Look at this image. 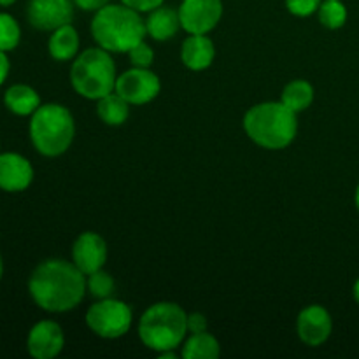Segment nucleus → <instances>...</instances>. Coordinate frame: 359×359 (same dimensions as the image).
<instances>
[{
	"label": "nucleus",
	"mask_w": 359,
	"mask_h": 359,
	"mask_svg": "<svg viewBox=\"0 0 359 359\" xmlns=\"http://www.w3.org/2000/svg\"><path fill=\"white\" fill-rule=\"evenodd\" d=\"M116 65L104 48H90L77 55L70 67V83L76 93L88 100H100L116 88Z\"/></svg>",
	"instance_id": "obj_6"
},
{
	"label": "nucleus",
	"mask_w": 359,
	"mask_h": 359,
	"mask_svg": "<svg viewBox=\"0 0 359 359\" xmlns=\"http://www.w3.org/2000/svg\"><path fill=\"white\" fill-rule=\"evenodd\" d=\"M2 273H4V262H2V256H0V279H2Z\"/></svg>",
	"instance_id": "obj_34"
},
{
	"label": "nucleus",
	"mask_w": 359,
	"mask_h": 359,
	"mask_svg": "<svg viewBox=\"0 0 359 359\" xmlns=\"http://www.w3.org/2000/svg\"><path fill=\"white\" fill-rule=\"evenodd\" d=\"M72 262L84 276L104 269L107 262V244L95 231H84L76 238L72 248Z\"/></svg>",
	"instance_id": "obj_12"
},
{
	"label": "nucleus",
	"mask_w": 359,
	"mask_h": 359,
	"mask_svg": "<svg viewBox=\"0 0 359 359\" xmlns=\"http://www.w3.org/2000/svg\"><path fill=\"white\" fill-rule=\"evenodd\" d=\"M21 41L20 23L11 14L0 13V51H13Z\"/></svg>",
	"instance_id": "obj_23"
},
{
	"label": "nucleus",
	"mask_w": 359,
	"mask_h": 359,
	"mask_svg": "<svg viewBox=\"0 0 359 359\" xmlns=\"http://www.w3.org/2000/svg\"><path fill=\"white\" fill-rule=\"evenodd\" d=\"M188 333V314L174 302L151 305L139 321V337L144 346L156 353L175 351Z\"/></svg>",
	"instance_id": "obj_4"
},
{
	"label": "nucleus",
	"mask_w": 359,
	"mask_h": 359,
	"mask_svg": "<svg viewBox=\"0 0 359 359\" xmlns=\"http://www.w3.org/2000/svg\"><path fill=\"white\" fill-rule=\"evenodd\" d=\"M74 4H76L79 9L88 11V13H97L98 9H102V7H105L107 4H111V0H74Z\"/></svg>",
	"instance_id": "obj_29"
},
{
	"label": "nucleus",
	"mask_w": 359,
	"mask_h": 359,
	"mask_svg": "<svg viewBox=\"0 0 359 359\" xmlns=\"http://www.w3.org/2000/svg\"><path fill=\"white\" fill-rule=\"evenodd\" d=\"M119 2L132 7L137 13H151V11L156 9V7L163 6L165 0H119Z\"/></svg>",
	"instance_id": "obj_27"
},
{
	"label": "nucleus",
	"mask_w": 359,
	"mask_h": 359,
	"mask_svg": "<svg viewBox=\"0 0 359 359\" xmlns=\"http://www.w3.org/2000/svg\"><path fill=\"white\" fill-rule=\"evenodd\" d=\"M14 2H16V0H0V7H9L13 6Z\"/></svg>",
	"instance_id": "obj_32"
},
{
	"label": "nucleus",
	"mask_w": 359,
	"mask_h": 359,
	"mask_svg": "<svg viewBox=\"0 0 359 359\" xmlns=\"http://www.w3.org/2000/svg\"><path fill=\"white\" fill-rule=\"evenodd\" d=\"M34 181V167L18 153H0V189L9 193L25 191Z\"/></svg>",
	"instance_id": "obj_14"
},
{
	"label": "nucleus",
	"mask_w": 359,
	"mask_h": 359,
	"mask_svg": "<svg viewBox=\"0 0 359 359\" xmlns=\"http://www.w3.org/2000/svg\"><path fill=\"white\" fill-rule=\"evenodd\" d=\"M133 314L128 304L116 298H102L86 312V325L102 339H119L132 328Z\"/></svg>",
	"instance_id": "obj_7"
},
{
	"label": "nucleus",
	"mask_w": 359,
	"mask_h": 359,
	"mask_svg": "<svg viewBox=\"0 0 359 359\" xmlns=\"http://www.w3.org/2000/svg\"><path fill=\"white\" fill-rule=\"evenodd\" d=\"M209 328V323H207V318L200 312H193V314H188V333H202L207 332Z\"/></svg>",
	"instance_id": "obj_28"
},
{
	"label": "nucleus",
	"mask_w": 359,
	"mask_h": 359,
	"mask_svg": "<svg viewBox=\"0 0 359 359\" xmlns=\"http://www.w3.org/2000/svg\"><path fill=\"white\" fill-rule=\"evenodd\" d=\"M354 200H356V209L359 210V184H358V188H356V196H354Z\"/></svg>",
	"instance_id": "obj_33"
},
{
	"label": "nucleus",
	"mask_w": 359,
	"mask_h": 359,
	"mask_svg": "<svg viewBox=\"0 0 359 359\" xmlns=\"http://www.w3.org/2000/svg\"><path fill=\"white\" fill-rule=\"evenodd\" d=\"M86 287L91 297L102 300V298L112 297V293H114V279L107 272H104V269H100L88 276Z\"/></svg>",
	"instance_id": "obj_24"
},
{
	"label": "nucleus",
	"mask_w": 359,
	"mask_h": 359,
	"mask_svg": "<svg viewBox=\"0 0 359 359\" xmlns=\"http://www.w3.org/2000/svg\"><path fill=\"white\" fill-rule=\"evenodd\" d=\"M318 16L323 27L328 30H339L347 21V7L342 0H323Z\"/></svg>",
	"instance_id": "obj_22"
},
{
	"label": "nucleus",
	"mask_w": 359,
	"mask_h": 359,
	"mask_svg": "<svg viewBox=\"0 0 359 359\" xmlns=\"http://www.w3.org/2000/svg\"><path fill=\"white\" fill-rule=\"evenodd\" d=\"M160 77L149 69L133 67L116 79L114 91L121 95L130 105H144L160 95Z\"/></svg>",
	"instance_id": "obj_8"
},
{
	"label": "nucleus",
	"mask_w": 359,
	"mask_h": 359,
	"mask_svg": "<svg viewBox=\"0 0 359 359\" xmlns=\"http://www.w3.org/2000/svg\"><path fill=\"white\" fill-rule=\"evenodd\" d=\"M179 28H181V18L179 11H175L174 7H156L151 11L146 20V32L154 41H168L177 34Z\"/></svg>",
	"instance_id": "obj_16"
},
{
	"label": "nucleus",
	"mask_w": 359,
	"mask_h": 359,
	"mask_svg": "<svg viewBox=\"0 0 359 359\" xmlns=\"http://www.w3.org/2000/svg\"><path fill=\"white\" fill-rule=\"evenodd\" d=\"M298 337L311 347H319L330 339L333 332V321L330 312L321 305H311L300 312L297 321Z\"/></svg>",
	"instance_id": "obj_13"
},
{
	"label": "nucleus",
	"mask_w": 359,
	"mask_h": 359,
	"mask_svg": "<svg viewBox=\"0 0 359 359\" xmlns=\"http://www.w3.org/2000/svg\"><path fill=\"white\" fill-rule=\"evenodd\" d=\"M97 114L105 125L109 126H119L128 119L130 116V104L118 95L116 91L105 95L98 100Z\"/></svg>",
	"instance_id": "obj_19"
},
{
	"label": "nucleus",
	"mask_w": 359,
	"mask_h": 359,
	"mask_svg": "<svg viewBox=\"0 0 359 359\" xmlns=\"http://www.w3.org/2000/svg\"><path fill=\"white\" fill-rule=\"evenodd\" d=\"M48 51L51 58L58 62H67L77 56L79 53V34L72 25H63V27L53 30L48 42Z\"/></svg>",
	"instance_id": "obj_18"
},
{
	"label": "nucleus",
	"mask_w": 359,
	"mask_h": 359,
	"mask_svg": "<svg viewBox=\"0 0 359 359\" xmlns=\"http://www.w3.org/2000/svg\"><path fill=\"white\" fill-rule=\"evenodd\" d=\"M146 21L125 4H107L95 13L91 35L109 53H128L146 37Z\"/></svg>",
	"instance_id": "obj_2"
},
{
	"label": "nucleus",
	"mask_w": 359,
	"mask_h": 359,
	"mask_svg": "<svg viewBox=\"0 0 359 359\" xmlns=\"http://www.w3.org/2000/svg\"><path fill=\"white\" fill-rule=\"evenodd\" d=\"M28 21L34 28L53 32L74 18V0H28Z\"/></svg>",
	"instance_id": "obj_10"
},
{
	"label": "nucleus",
	"mask_w": 359,
	"mask_h": 359,
	"mask_svg": "<svg viewBox=\"0 0 359 359\" xmlns=\"http://www.w3.org/2000/svg\"><path fill=\"white\" fill-rule=\"evenodd\" d=\"M9 69H11V62L7 58L6 51H0V86L6 83L7 76H9Z\"/></svg>",
	"instance_id": "obj_30"
},
{
	"label": "nucleus",
	"mask_w": 359,
	"mask_h": 359,
	"mask_svg": "<svg viewBox=\"0 0 359 359\" xmlns=\"http://www.w3.org/2000/svg\"><path fill=\"white\" fill-rule=\"evenodd\" d=\"M128 56L133 67H144V69H149L151 63H153L154 60L153 49H151V46L146 44L144 41H140L139 44L133 46L128 51Z\"/></svg>",
	"instance_id": "obj_25"
},
{
	"label": "nucleus",
	"mask_w": 359,
	"mask_h": 359,
	"mask_svg": "<svg viewBox=\"0 0 359 359\" xmlns=\"http://www.w3.org/2000/svg\"><path fill=\"white\" fill-rule=\"evenodd\" d=\"M321 2L323 0H286V9L293 16L307 18L318 13Z\"/></svg>",
	"instance_id": "obj_26"
},
{
	"label": "nucleus",
	"mask_w": 359,
	"mask_h": 359,
	"mask_svg": "<svg viewBox=\"0 0 359 359\" xmlns=\"http://www.w3.org/2000/svg\"><path fill=\"white\" fill-rule=\"evenodd\" d=\"M244 130L252 142L265 149H284L297 137V112L283 102H263L245 112Z\"/></svg>",
	"instance_id": "obj_3"
},
{
	"label": "nucleus",
	"mask_w": 359,
	"mask_h": 359,
	"mask_svg": "<svg viewBox=\"0 0 359 359\" xmlns=\"http://www.w3.org/2000/svg\"><path fill=\"white\" fill-rule=\"evenodd\" d=\"M221 347L219 342L209 332L191 333L182 347V358L184 359H217Z\"/></svg>",
	"instance_id": "obj_20"
},
{
	"label": "nucleus",
	"mask_w": 359,
	"mask_h": 359,
	"mask_svg": "<svg viewBox=\"0 0 359 359\" xmlns=\"http://www.w3.org/2000/svg\"><path fill=\"white\" fill-rule=\"evenodd\" d=\"M76 135V123L67 107L44 104L32 114L30 139L35 149L48 158L65 153Z\"/></svg>",
	"instance_id": "obj_5"
},
{
	"label": "nucleus",
	"mask_w": 359,
	"mask_h": 359,
	"mask_svg": "<svg viewBox=\"0 0 359 359\" xmlns=\"http://www.w3.org/2000/svg\"><path fill=\"white\" fill-rule=\"evenodd\" d=\"M4 104L16 116H32L42 105L39 93L28 84H13L7 88Z\"/></svg>",
	"instance_id": "obj_17"
},
{
	"label": "nucleus",
	"mask_w": 359,
	"mask_h": 359,
	"mask_svg": "<svg viewBox=\"0 0 359 359\" xmlns=\"http://www.w3.org/2000/svg\"><path fill=\"white\" fill-rule=\"evenodd\" d=\"M280 102H283L287 109H291V111L298 114V112L311 107V104L314 102V88H312L311 83H307V81L304 79L291 81V83H287L286 88L283 90Z\"/></svg>",
	"instance_id": "obj_21"
},
{
	"label": "nucleus",
	"mask_w": 359,
	"mask_h": 359,
	"mask_svg": "<svg viewBox=\"0 0 359 359\" xmlns=\"http://www.w3.org/2000/svg\"><path fill=\"white\" fill-rule=\"evenodd\" d=\"M181 28L188 34H209L223 16L221 0H182L179 7Z\"/></svg>",
	"instance_id": "obj_9"
},
{
	"label": "nucleus",
	"mask_w": 359,
	"mask_h": 359,
	"mask_svg": "<svg viewBox=\"0 0 359 359\" xmlns=\"http://www.w3.org/2000/svg\"><path fill=\"white\" fill-rule=\"evenodd\" d=\"M86 276L65 259H46L35 266L28 279L32 300L46 312H67L76 309L86 293Z\"/></svg>",
	"instance_id": "obj_1"
},
{
	"label": "nucleus",
	"mask_w": 359,
	"mask_h": 359,
	"mask_svg": "<svg viewBox=\"0 0 359 359\" xmlns=\"http://www.w3.org/2000/svg\"><path fill=\"white\" fill-rule=\"evenodd\" d=\"M214 56H216V48L207 34H189V37L182 42L181 60L189 70L202 72L209 69L214 62Z\"/></svg>",
	"instance_id": "obj_15"
},
{
	"label": "nucleus",
	"mask_w": 359,
	"mask_h": 359,
	"mask_svg": "<svg viewBox=\"0 0 359 359\" xmlns=\"http://www.w3.org/2000/svg\"><path fill=\"white\" fill-rule=\"evenodd\" d=\"M353 294H354V300H356V302H358V305H359V279L356 280V284H354Z\"/></svg>",
	"instance_id": "obj_31"
},
{
	"label": "nucleus",
	"mask_w": 359,
	"mask_h": 359,
	"mask_svg": "<svg viewBox=\"0 0 359 359\" xmlns=\"http://www.w3.org/2000/svg\"><path fill=\"white\" fill-rule=\"evenodd\" d=\"M65 346V335L58 323L39 321L30 330L27 339L28 354L35 359H53L62 353Z\"/></svg>",
	"instance_id": "obj_11"
}]
</instances>
